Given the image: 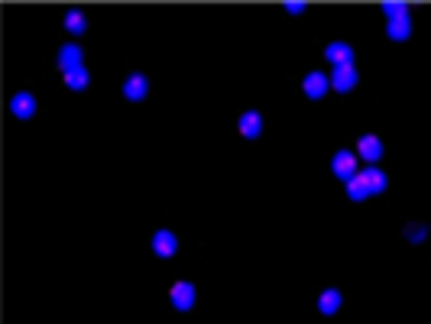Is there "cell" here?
Masks as SVG:
<instances>
[{"label": "cell", "mask_w": 431, "mask_h": 324, "mask_svg": "<svg viewBox=\"0 0 431 324\" xmlns=\"http://www.w3.org/2000/svg\"><path fill=\"white\" fill-rule=\"evenodd\" d=\"M386 13V36L393 42H406L412 36V13H408V4H383Z\"/></svg>", "instance_id": "1"}, {"label": "cell", "mask_w": 431, "mask_h": 324, "mask_svg": "<svg viewBox=\"0 0 431 324\" xmlns=\"http://www.w3.org/2000/svg\"><path fill=\"white\" fill-rule=\"evenodd\" d=\"M360 178H363V185H367L369 195L386 192V185H389V175H386L383 169H377V166H367V169L360 172Z\"/></svg>", "instance_id": "12"}, {"label": "cell", "mask_w": 431, "mask_h": 324, "mask_svg": "<svg viewBox=\"0 0 431 324\" xmlns=\"http://www.w3.org/2000/svg\"><path fill=\"white\" fill-rule=\"evenodd\" d=\"M340 305H344V295H340L338 289H324V292L318 295V311H321V315H338Z\"/></svg>", "instance_id": "14"}, {"label": "cell", "mask_w": 431, "mask_h": 324, "mask_svg": "<svg viewBox=\"0 0 431 324\" xmlns=\"http://www.w3.org/2000/svg\"><path fill=\"white\" fill-rule=\"evenodd\" d=\"M408 240H425V224H408Z\"/></svg>", "instance_id": "18"}, {"label": "cell", "mask_w": 431, "mask_h": 324, "mask_svg": "<svg viewBox=\"0 0 431 324\" xmlns=\"http://www.w3.org/2000/svg\"><path fill=\"white\" fill-rule=\"evenodd\" d=\"M65 30H69V33H85L88 30L85 13H81V10H69V13H65Z\"/></svg>", "instance_id": "16"}, {"label": "cell", "mask_w": 431, "mask_h": 324, "mask_svg": "<svg viewBox=\"0 0 431 324\" xmlns=\"http://www.w3.org/2000/svg\"><path fill=\"white\" fill-rule=\"evenodd\" d=\"M324 59L338 69V65H354V49L347 46V42H340V39H334V42H328L324 46Z\"/></svg>", "instance_id": "10"}, {"label": "cell", "mask_w": 431, "mask_h": 324, "mask_svg": "<svg viewBox=\"0 0 431 324\" xmlns=\"http://www.w3.org/2000/svg\"><path fill=\"white\" fill-rule=\"evenodd\" d=\"M59 69H62V75L65 71H71V69H78V65H85V52H81V46H62L59 49Z\"/></svg>", "instance_id": "13"}, {"label": "cell", "mask_w": 431, "mask_h": 324, "mask_svg": "<svg viewBox=\"0 0 431 324\" xmlns=\"http://www.w3.org/2000/svg\"><path fill=\"white\" fill-rule=\"evenodd\" d=\"M357 81H360V75H357L354 65H338V69L331 71V88L338 94H347V91H354Z\"/></svg>", "instance_id": "7"}, {"label": "cell", "mask_w": 431, "mask_h": 324, "mask_svg": "<svg viewBox=\"0 0 431 324\" xmlns=\"http://www.w3.org/2000/svg\"><path fill=\"white\" fill-rule=\"evenodd\" d=\"M10 114H13L16 120H30V117L36 114V94L16 91L13 98H10Z\"/></svg>", "instance_id": "8"}, {"label": "cell", "mask_w": 431, "mask_h": 324, "mask_svg": "<svg viewBox=\"0 0 431 324\" xmlns=\"http://www.w3.org/2000/svg\"><path fill=\"white\" fill-rule=\"evenodd\" d=\"M347 195H350V201H363V198H369V192H367V185H363V178H360V172H357L350 182H347Z\"/></svg>", "instance_id": "17"}, {"label": "cell", "mask_w": 431, "mask_h": 324, "mask_svg": "<svg viewBox=\"0 0 431 324\" xmlns=\"http://www.w3.org/2000/svg\"><path fill=\"white\" fill-rule=\"evenodd\" d=\"M328 88H331V78L324 75V71H308V75L301 78V91L311 100H321L324 94H328Z\"/></svg>", "instance_id": "6"}, {"label": "cell", "mask_w": 431, "mask_h": 324, "mask_svg": "<svg viewBox=\"0 0 431 324\" xmlns=\"http://www.w3.org/2000/svg\"><path fill=\"white\" fill-rule=\"evenodd\" d=\"M383 139L377 137V133H363L360 139H357V156H363V162H369V166H377L379 159H383Z\"/></svg>", "instance_id": "3"}, {"label": "cell", "mask_w": 431, "mask_h": 324, "mask_svg": "<svg viewBox=\"0 0 431 324\" xmlns=\"http://www.w3.org/2000/svg\"><path fill=\"white\" fill-rule=\"evenodd\" d=\"M153 253L162 256V260L176 256V253H178V237H176V231H156V233H153Z\"/></svg>", "instance_id": "9"}, {"label": "cell", "mask_w": 431, "mask_h": 324, "mask_svg": "<svg viewBox=\"0 0 431 324\" xmlns=\"http://www.w3.org/2000/svg\"><path fill=\"white\" fill-rule=\"evenodd\" d=\"M331 172L340 178V182H350V178L357 175V153H350V149H338L331 159Z\"/></svg>", "instance_id": "5"}, {"label": "cell", "mask_w": 431, "mask_h": 324, "mask_svg": "<svg viewBox=\"0 0 431 324\" xmlns=\"http://www.w3.org/2000/svg\"><path fill=\"white\" fill-rule=\"evenodd\" d=\"M285 10H289V13H301V10H305V4H301V0H289V4H285Z\"/></svg>", "instance_id": "19"}, {"label": "cell", "mask_w": 431, "mask_h": 324, "mask_svg": "<svg viewBox=\"0 0 431 324\" xmlns=\"http://www.w3.org/2000/svg\"><path fill=\"white\" fill-rule=\"evenodd\" d=\"M146 94H149V78L143 75V71H130V75L123 78V98H127V100L139 104Z\"/></svg>", "instance_id": "4"}, {"label": "cell", "mask_w": 431, "mask_h": 324, "mask_svg": "<svg viewBox=\"0 0 431 324\" xmlns=\"http://www.w3.org/2000/svg\"><path fill=\"white\" fill-rule=\"evenodd\" d=\"M237 130H240V137L256 139L263 133V114H260V110H243L240 120H237Z\"/></svg>", "instance_id": "11"}, {"label": "cell", "mask_w": 431, "mask_h": 324, "mask_svg": "<svg viewBox=\"0 0 431 324\" xmlns=\"http://www.w3.org/2000/svg\"><path fill=\"white\" fill-rule=\"evenodd\" d=\"M65 88H71V91H85L88 85H91V71L85 69V65H78V69H71V71H65Z\"/></svg>", "instance_id": "15"}, {"label": "cell", "mask_w": 431, "mask_h": 324, "mask_svg": "<svg viewBox=\"0 0 431 324\" xmlns=\"http://www.w3.org/2000/svg\"><path fill=\"white\" fill-rule=\"evenodd\" d=\"M195 286L188 282V279H178L176 286L169 289V299H172V308H178V311H192L195 308Z\"/></svg>", "instance_id": "2"}]
</instances>
